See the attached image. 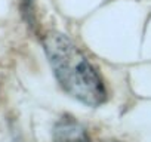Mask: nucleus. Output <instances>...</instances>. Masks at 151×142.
<instances>
[{
  "label": "nucleus",
  "instance_id": "1",
  "mask_svg": "<svg viewBox=\"0 0 151 142\" xmlns=\"http://www.w3.org/2000/svg\"><path fill=\"white\" fill-rule=\"evenodd\" d=\"M43 49L61 87L88 107H99L107 99V89L96 68L67 36L49 33Z\"/></svg>",
  "mask_w": 151,
  "mask_h": 142
},
{
  "label": "nucleus",
  "instance_id": "2",
  "mask_svg": "<svg viewBox=\"0 0 151 142\" xmlns=\"http://www.w3.org/2000/svg\"><path fill=\"white\" fill-rule=\"evenodd\" d=\"M53 142H91V138L77 120L65 115L53 127Z\"/></svg>",
  "mask_w": 151,
  "mask_h": 142
}]
</instances>
